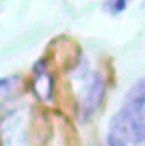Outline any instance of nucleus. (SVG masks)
I'll return each mask as SVG.
<instances>
[{
  "instance_id": "nucleus-3",
  "label": "nucleus",
  "mask_w": 145,
  "mask_h": 146,
  "mask_svg": "<svg viewBox=\"0 0 145 146\" xmlns=\"http://www.w3.org/2000/svg\"><path fill=\"white\" fill-rule=\"evenodd\" d=\"M31 90L43 102H50L53 99V75L50 73L44 60H39L33 68Z\"/></svg>"
},
{
  "instance_id": "nucleus-4",
  "label": "nucleus",
  "mask_w": 145,
  "mask_h": 146,
  "mask_svg": "<svg viewBox=\"0 0 145 146\" xmlns=\"http://www.w3.org/2000/svg\"><path fill=\"white\" fill-rule=\"evenodd\" d=\"M126 102L133 107L135 114H137V119H138L142 136H144V143H145V80L137 83L132 88V92L126 97Z\"/></svg>"
},
{
  "instance_id": "nucleus-5",
  "label": "nucleus",
  "mask_w": 145,
  "mask_h": 146,
  "mask_svg": "<svg viewBox=\"0 0 145 146\" xmlns=\"http://www.w3.org/2000/svg\"><path fill=\"white\" fill-rule=\"evenodd\" d=\"M130 0H106L104 2V9L111 14H119L128 7Z\"/></svg>"
},
{
  "instance_id": "nucleus-2",
  "label": "nucleus",
  "mask_w": 145,
  "mask_h": 146,
  "mask_svg": "<svg viewBox=\"0 0 145 146\" xmlns=\"http://www.w3.org/2000/svg\"><path fill=\"white\" fill-rule=\"evenodd\" d=\"M108 146H145L137 114L128 102H125L111 119Z\"/></svg>"
},
{
  "instance_id": "nucleus-1",
  "label": "nucleus",
  "mask_w": 145,
  "mask_h": 146,
  "mask_svg": "<svg viewBox=\"0 0 145 146\" xmlns=\"http://www.w3.org/2000/svg\"><path fill=\"white\" fill-rule=\"evenodd\" d=\"M73 75V85L77 92V106L80 119L85 121L92 117L104 100L106 94V82L103 75L97 72L89 70L87 66L79 65Z\"/></svg>"
}]
</instances>
